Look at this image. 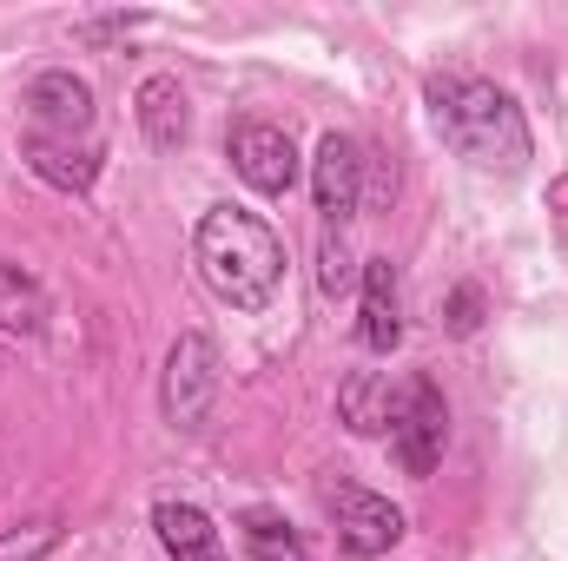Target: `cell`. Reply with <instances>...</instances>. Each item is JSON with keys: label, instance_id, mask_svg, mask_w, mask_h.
<instances>
[{"label": "cell", "instance_id": "cell-1", "mask_svg": "<svg viewBox=\"0 0 568 561\" xmlns=\"http://www.w3.org/2000/svg\"><path fill=\"white\" fill-rule=\"evenodd\" d=\"M424 106H429L436 140L449 145L456 159H469L476 172H503V178L529 172V159H536L529 120H523L516 93H503L496 80L443 67V73L424 80Z\"/></svg>", "mask_w": 568, "mask_h": 561}, {"label": "cell", "instance_id": "cell-2", "mask_svg": "<svg viewBox=\"0 0 568 561\" xmlns=\"http://www.w3.org/2000/svg\"><path fill=\"white\" fill-rule=\"evenodd\" d=\"M192 265L219 304L258 317V310H272L284 284V238L245 205H212L192 225Z\"/></svg>", "mask_w": 568, "mask_h": 561}, {"label": "cell", "instance_id": "cell-3", "mask_svg": "<svg viewBox=\"0 0 568 561\" xmlns=\"http://www.w3.org/2000/svg\"><path fill=\"white\" fill-rule=\"evenodd\" d=\"M317 502H324V516H331V529H337V549H344V555L377 561V555H390V549L404 542V509H397L390 496L364 489V482L331 476V482L317 489Z\"/></svg>", "mask_w": 568, "mask_h": 561}, {"label": "cell", "instance_id": "cell-4", "mask_svg": "<svg viewBox=\"0 0 568 561\" xmlns=\"http://www.w3.org/2000/svg\"><path fill=\"white\" fill-rule=\"evenodd\" d=\"M219 344L205 330H179L172 350H165V384H159V410L172 429H205L212 404H219Z\"/></svg>", "mask_w": 568, "mask_h": 561}, {"label": "cell", "instance_id": "cell-5", "mask_svg": "<svg viewBox=\"0 0 568 561\" xmlns=\"http://www.w3.org/2000/svg\"><path fill=\"white\" fill-rule=\"evenodd\" d=\"M443 442H449V404L436 390V377H410L397 384V410H390V449H397V469L424 482L429 469L443 462Z\"/></svg>", "mask_w": 568, "mask_h": 561}, {"label": "cell", "instance_id": "cell-6", "mask_svg": "<svg viewBox=\"0 0 568 561\" xmlns=\"http://www.w3.org/2000/svg\"><path fill=\"white\" fill-rule=\"evenodd\" d=\"M27 133L33 140H93V86L73 73V67H53V73H33L27 80Z\"/></svg>", "mask_w": 568, "mask_h": 561}, {"label": "cell", "instance_id": "cell-7", "mask_svg": "<svg viewBox=\"0 0 568 561\" xmlns=\"http://www.w3.org/2000/svg\"><path fill=\"white\" fill-rule=\"evenodd\" d=\"M225 152H232V172H239L252 192H265V198H284V192L297 185V145H291V133L272 126V120H232Z\"/></svg>", "mask_w": 568, "mask_h": 561}, {"label": "cell", "instance_id": "cell-8", "mask_svg": "<svg viewBox=\"0 0 568 561\" xmlns=\"http://www.w3.org/2000/svg\"><path fill=\"white\" fill-rule=\"evenodd\" d=\"M364 145L351 140V133H324L317 140V159H311V198H317V212H324V225L331 232H344L351 218H357V205H364Z\"/></svg>", "mask_w": 568, "mask_h": 561}, {"label": "cell", "instance_id": "cell-9", "mask_svg": "<svg viewBox=\"0 0 568 561\" xmlns=\"http://www.w3.org/2000/svg\"><path fill=\"white\" fill-rule=\"evenodd\" d=\"M364 324H357V337H364V350L371 357H390L397 344H404V290H397V265L390 258H364Z\"/></svg>", "mask_w": 568, "mask_h": 561}, {"label": "cell", "instance_id": "cell-10", "mask_svg": "<svg viewBox=\"0 0 568 561\" xmlns=\"http://www.w3.org/2000/svg\"><path fill=\"white\" fill-rule=\"evenodd\" d=\"M152 529H159L165 561H232L219 522H212L199 502H159V509H152Z\"/></svg>", "mask_w": 568, "mask_h": 561}, {"label": "cell", "instance_id": "cell-11", "mask_svg": "<svg viewBox=\"0 0 568 561\" xmlns=\"http://www.w3.org/2000/svg\"><path fill=\"white\" fill-rule=\"evenodd\" d=\"M133 113H140V133L152 152H179L185 133H192V100H185L179 73H152L140 86V100H133Z\"/></svg>", "mask_w": 568, "mask_h": 561}, {"label": "cell", "instance_id": "cell-12", "mask_svg": "<svg viewBox=\"0 0 568 561\" xmlns=\"http://www.w3.org/2000/svg\"><path fill=\"white\" fill-rule=\"evenodd\" d=\"M20 159L33 165V178H47L53 192H73V198H87L93 192V178H100V145H73V140H20Z\"/></svg>", "mask_w": 568, "mask_h": 561}, {"label": "cell", "instance_id": "cell-13", "mask_svg": "<svg viewBox=\"0 0 568 561\" xmlns=\"http://www.w3.org/2000/svg\"><path fill=\"white\" fill-rule=\"evenodd\" d=\"M390 410H397V390L384 370H351L337 384V417L351 436H390Z\"/></svg>", "mask_w": 568, "mask_h": 561}, {"label": "cell", "instance_id": "cell-14", "mask_svg": "<svg viewBox=\"0 0 568 561\" xmlns=\"http://www.w3.org/2000/svg\"><path fill=\"white\" fill-rule=\"evenodd\" d=\"M0 330L7 337H40L47 330V290L13 258H0Z\"/></svg>", "mask_w": 568, "mask_h": 561}, {"label": "cell", "instance_id": "cell-15", "mask_svg": "<svg viewBox=\"0 0 568 561\" xmlns=\"http://www.w3.org/2000/svg\"><path fill=\"white\" fill-rule=\"evenodd\" d=\"M245 549H252V561H311L304 555V536L284 522V516H272V509H245Z\"/></svg>", "mask_w": 568, "mask_h": 561}, {"label": "cell", "instance_id": "cell-16", "mask_svg": "<svg viewBox=\"0 0 568 561\" xmlns=\"http://www.w3.org/2000/svg\"><path fill=\"white\" fill-rule=\"evenodd\" d=\"M357 278H364V265L351 258L344 232H324V245H317V290L324 297H344V290H357Z\"/></svg>", "mask_w": 568, "mask_h": 561}, {"label": "cell", "instance_id": "cell-17", "mask_svg": "<svg viewBox=\"0 0 568 561\" xmlns=\"http://www.w3.org/2000/svg\"><path fill=\"white\" fill-rule=\"evenodd\" d=\"M53 549H60V522H53V516H40V522L0 536V561H47Z\"/></svg>", "mask_w": 568, "mask_h": 561}, {"label": "cell", "instance_id": "cell-18", "mask_svg": "<svg viewBox=\"0 0 568 561\" xmlns=\"http://www.w3.org/2000/svg\"><path fill=\"white\" fill-rule=\"evenodd\" d=\"M483 310H489L483 284H456V290L443 297V330H449V337H476V330H483Z\"/></svg>", "mask_w": 568, "mask_h": 561}, {"label": "cell", "instance_id": "cell-19", "mask_svg": "<svg viewBox=\"0 0 568 561\" xmlns=\"http://www.w3.org/2000/svg\"><path fill=\"white\" fill-rule=\"evenodd\" d=\"M152 13H106V20H80L73 33L80 40H113V33H133V27H145Z\"/></svg>", "mask_w": 568, "mask_h": 561}, {"label": "cell", "instance_id": "cell-20", "mask_svg": "<svg viewBox=\"0 0 568 561\" xmlns=\"http://www.w3.org/2000/svg\"><path fill=\"white\" fill-rule=\"evenodd\" d=\"M549 225H556V238L568 245V172L549 178Z\"/></svg>", "mask_w": 568, "mask_h": 561}]
</instances>
